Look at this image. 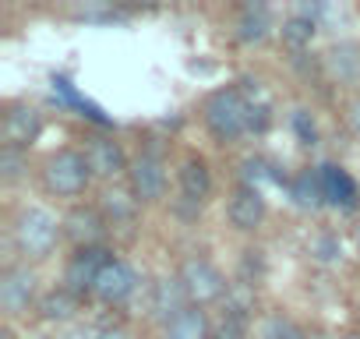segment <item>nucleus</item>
I'll use <instances>...</instances> for the list:
<instances>
[{"instance_id":"nucleus-1","label":"nucleus","mask_w":360,"mask_h":339,"mask_svg":"<svg viewBox=\"0 0 360 339\" xmlns=\"http://www.w3.org/2000/svg\"><path fill=\"white\" fill-rule=\"evenodd\" d=\"M251 110H255V103H248V96L237 85H226L205 99L202 117H205V127L219 141H237L240 134L251 131Z\"/></svg>"},{"instance_id":"nucleus-2","label":"nucleus","mask_w":360,"mask_h":339,"mask_svg":"<svg viewBox=\"0 0 360 339\" xmlns=\"http://www.w3.org/2000/svg\"><path fill=\"white\" fill-rule=\"evenodd\" d=\"M60 234H64V226L57 223V216L39 205L22 209L11 223V241H15L18 255H25V258H46L57 248Z\"/></svg>"},{"instance_id":"nucleus-3","label":"nucleus","mask_w":360,"mask_h":339,"mask_svg":"<svg viewBox=\"0 0 360 339\" xmlns=\"http://www.w3.org/2000/svg\"><path fill=\"white\" fill-rule=\"evenodd\" d=\"M89 181H92V166H89L85 152H78V148H60V152H53V155L46 159V166H43V184H46V191H53V195H60V198L82 195V191L89 188Z\"/></svg>"},{"instance_id":"nucleus-4","label":"nucleus","mask_w":360,"mask_h":339,"mask_svg":"<svg viewBox=\"0 0 360 339\" xmlns=\"http://www.w3.org/2000/svg\"><path fill=\"white\" fill-rule=\"evenodd\" d=\"M176 279L184 286L191 307H209V304L223 300L226 290H230V283L223 279V272L209 258H184L176 269Z\"/></svg>"},{"instance_id":"nucleus-5","label":"nucleus","mask_w":360,"mask_h":339,"mask_svg":"<svg viewBox=\"0 0 360 339\" xmlns=\"http://www.w3.org/2000/svg\"><path fill=\"white\" fill-rule=\"evenodd\" d=\"M36 290H39V279L29 265H8L0 272V311L8 318H18L25 314L36 300Z\"/></svg>"},{"instance_id":"nucleus-6","label":"nucleus","mask_w":360,"mask_h":339,"mask_svg":"<svg viewBox=\"0 0 360 339\" xmlns=\"http://www.w3.org/2000/svg\"><path fill=\"white\" fill-rule=\"evenodd\" d=\"M127 188L138 202H159L166 195V162L155 152H138L127 166Z\"/></svg>"},{"instance_id":"nucleus-7","label":"nucleus","mask_w":360,"mask_h":339,"mask_svg":"<svg viewBox=\"0 0 360 339\" xmlns=\"http://www.w3.org/2000/svg\"><path fill=\"white\" fill-rule=\"evenodd\" d=\"M106 262H110L106 248H78V251L71 255L68 269H64V286H68L71 293H78V297L92 293V290H96V279H99V272H103Z\"/></svg>"},{"instance_id":"nucleus-8","label":"nucleus","mask_w":360,"mask_h":339,"mask_svg":"<svg viewBox=\"0 0 360 339\" xmlns=\"http://www.w3.org/2000/svg\"><path fill=\"white\" fill-rule=\"evenodd\" d=\"M226 219L240 234L258 230L262 219H265V198H262V191L251 188V184H237L230 191V198H226Z\"/></svg>"},{"instance_id":"nucleus-9","label":"nucleus","mask_w":360,"mask_h":339,"mask_svg":"<svg viewBox=\"0 0 360 339\" xmlns=\"http://www.w3.org/2000/svg\"><path fill=\"white\" fill-rule=\"evenodd\" d=\"M60 226H64V237L68 241H75L78 248H103V237H106V216L99 212V209H92V205H75L64 219H60Z\"/></svg>"},{"instance_id":"nucleus-10","label":"nucleus","mask_w":360,"mask_h":339,"mask_svg":"<svg viewBox=\"0 0 360 339\" xmlns=\"http://www.w3.org/2000/svg\"><path fill=\"white\" fill-rule=\"evenodd\" d=\"M134 290H138V272H134L124 258H110V262L103 265V272H99L92 293H96L103 304H124Z\"/></svg>"},{"instance_id":"nucleus-11","label":"nucleus","mask_w":360,"mask_h":339,"mask_svg":"<svg viewBox=\"0 0 360 339\" xmlns=\"http://www.w3.org/2000/svg\"><path fill=\"white\" fill-rule=\"evenodd\" d=\"M43 134V113L36 106H11L4 113V124H0V138H4L8 148H29L36 138Z\"/></svg>"},{"instance_id":"nucleus-12","label":"nucleus","mask_w":360,"mask_h":339,"mask_svg":"<svg viewBox=\"0 0 360 339\" xmlns=\"http://www.w3.org/2000/svg\"><path fill=\"white\" fill-rule=\"evenodd\" d=\"M85 159L92 166V177H103V181H113L117 174H127V166H131L120 141H113L106 134H92L85 141Z\"/></svg>"},{"instance_id":"nucleus-13","label":"nucleus","mask_w":360,"mask_h":339,"mask_svg":"<svg viewBox=\"0 0 360 339\" xmlns=\"http://www.w3.org/2000/svg\"><path fill=\"white\" fill-rule=\"evenodd\" d=\"M188 307H191V300H188V293H184V286H180L176 276H162V279L152 283V293H148V314H152L155 321L169 325L176 314H184Z\"/></svg>"},{"instance_id":"nucleus-14","label":"nucleus","mask_w":360,"mask_h":339,"mask_svg":"<svg viewBox=\"0 0 360 339\" xmlns=\"http://www.w3.org/2000/svg\"><path fill=\"white\" fill-rule=\"evenodd\" d=\"M176 177H180V195H184L191 205H202V202L209 198V191H212V174H209L205 159L188 155Z\"/></svg>"},{"instance_id":"nucleus-15","label":"nucleus","mask_w":360,"mask_h":339,"mask_svg":"<svg viewBox=\"0 0 360 339\" xmlns=\"http://www.w3.org/2000/svg\"><path fill=\"white\" fill-rule=\"evenodd\" d=\"M138 198H134V191L131 188H120V184H106L103 191H99V212L106 216V223H131L134 216H138Z\"/></svg>"},{"instance_id":"nucleus-16","label":"nucleus","mask_w":360,"mask_h":339,"mask_svg":"<svg viewBox=\"0 0 360 339\" xmlns=\"http://www.w3.org/2000/svg\"><path fill=\"white\" fill-rule=\"evenodd\" d=\"M325 71L332 82H342V85L360 82V43H335L325 53Z\"/></svg>"},{"instance_id":"nucleus-17","label":"nucleus","mask_w":360,"mask_h":339,"mask_svg":"<svg viewBox=\"0 0 360 339\" xmlns=\"http://www.w3.org/2000/svg\"><path fill=\"white\" fill-rule=\"evenodd\" d=\"M162 339H212V321L202 307H188L169 325H162Z\"/></svg>"},{"instance_id":"nucleus-18","label":"nucleus","mask_w":360,"mask_h":339,"mask_svg":"<svg viewBox=\"0 0 360 339\" xmlns=\"http://www.w3.org/2000/svg\"><path fill=\"white\" fill-rule=\"evenodd\" d=\"M78 300H82L78 293H71L68 286H57V290H50V293H43V297H39L36 311H39V318H43V321L60 325V321H71V318H75Z\"/></svg>"},{"instance_id":"nucleus-19","label":"nucleus","mask_w":360,"mask_h":339,"mask_svg":"<svg viewBox=\"0 0 360 339\" xmlns=\"http://www.w3.org/2000/svg\"><path fill=\"white\" fill-rule=\"evenodd\" d=\"M290 195L300 209H321L325 205V184H321V170H304L293 177Z\"/></svg>"},{"instance_id":"nucleus-20","label":"nucleus","mask_w":360,"mask_h":339,"mask_svg":"<svg viewBox=\"0 0 360 339\" xmlns=\"http://www.w3.org/2000/svg\"><path fill=\"white\" fill-rule=\"evenodd\" d=\"M272 22H269V11L262 4H248L240 15H237V39L240 43H262L269 36Z\"/></svg>"},{"instance_id":"nucleus-21","label":"nucleus","mask_w":360,"mask_h":339,"mask_svg":"<svg viewBox=\"0 0 360 339\" xmlns=\"http://www.w3.org/2000/svg\"><path fill=\"white\" fill-rule=\"evenodd\" d=\"M321 184H325V198L342 202V205H356V188L339 166H321Z\"/></svg>"},{"instance_id":"nucleus-22","label":"nucleus","mask_w":360,"mask_h":339,"mask_svg":"<svg viewBox=\"0 0 360 339\" xmlns=\"http://www.w3.org/2000/svg\"><path fill=\"white\" fill-rule=\"evenodd\" d=\"M251 311H255V286H251L248 279L230 283V290H226V297H223V314H233V318H244V321H248Z\"/></svg>"},{"instance_id":"nucleus-23","label":"nucleus","mask_w":360,"mask_h":339,"mask_svg":"<svg viewBox=\"0 0 360 339\" xmlns=\"http://www.w3.org/2000/svg\"><path fill=\"white\" fill-rule=\"evenodd\" d=\"M314 18L311 15H304V11H297V15H290L286 22H283V43L286 46H293V50H300V46H307L311 39H314Z\"/></svg>"},{"instance_id":"nucleus-24","label":"nucleus","mask_w":360,"mask_h":339,"mask_svg":"<svg viewBox=\"0 0 360 339\" xmlns=\"http://www.w3.org/2000/svg\"><path fill=\"white\" fill-rule=\"evenodd\" d=\"M25 170H29V155L22 148H8V145H0V181L4 184H15L25 177Z\"/></svg>"},{"instance_id":"nucleus-25","label":"nucleus","mask_w":360,"mask_h":339,"mask_svg":"<svg viewBox=\"0 0 360 339\" xmlns=\"http://www.w3.org/2000/svg\"><path fill=\"white\" fill-rule=\"evenodd\" d=\"M258 335H262V339H304L307 332H304L297 321H290L286 314H269V318L262 321Z\"/></svg>"},{"instance_id":"nucleus-26","label":"nucleus","mask_w":360,"mask_h":339,"mask_svg":"<svg viewBox=\"0 0 360 339\" xmlns=\"http://www.w3.org/2000/svg\"><path fill=\"white\" fill-rule=\"evenodd\" d=\"M311 258L321 262V265H335V262H342V244H339V237H332V234H318V237L311 241Z\"/></svg>"},{"instance_id":"nucleus-27","label":"nucleus","mask_w":360,"mask_h":339,"mask_svg":"<svg viewBox=\"0 0 360 339\" xmlns=\"http://www.w3.org/2000/svg\"><path fill=\"white\" fill-rule=\"evenodd\" d=\"M244 335H248V321L244 318L223 314L219 321H212V339H244Z\"/></svg>"},{"instance_id":"nucleus-28","label":"nucleus","mask_w":360,"mask_h":339,"mask_svg":"<svg viewBox=\"0 0 360 339\" xmlns=\"http://www.w3.org/2000/svg\"><path fill=\"white\" fill-rule=\"evenodd\" d=\"M346 127L353 131V138H360V96L346 103Z\"/></svg>"},{"instance_id":"nucleus-29","label":"nucleus","mask_w":360,"mask_h":339,"mask_svg":"<svg viewBox=\"0 0 360 339\" xmlns=\"http://www.w3.org/2000/svg\"><path fill=\"white\" fill-rule=\"evenodd\" d=\"M99 339H127L124 328H99Z\"/></svg>"},{"instance_id":"nucleus-30","label":"nucleus","mask_w":360,"mask_h":339,"mask_svg":"<svg viewBox=\"0 0 360 339\" xmlns=\"http://www.w3.org/2000/svg\"><path fill=\"white\" fill-rule=\"evenodd\" d=\"M353 241H356V248H360V219H356V226H353Z\"/></svg>"},{"instance_id":"nucleus-31","label":"nucleus","mask_w":360,"mask_h":339,"mask_svg":"<svg viewBox=\"0 0 360 339\" xmlns=\"http://www.w3.org/2000/svg\"><path fill=\"white\" fill-rule=\"evenodd\" d=\"M0 339H15V332H11V328H4V332H0Z\"/></svg>"},{"instance_id":"nucleus-32","label":"nucleus","mask_w":360,"mask_h":339,"mask_svg":"<svg viewBox=\"0 0 360 339\" xmlns=\"http://www.w3.org/2000/svg\"><path fill=\"white\" fill-rule=\"evenodd\" d=\"M304 339H325V335H321V332H311V335H304Z\"/></svg>"},{"instance_id":"nucleus-33","label":"nucleus","mask_w":360,"mask_h":339,"mask_svg":"<svg viewBox=\"0 0 360 339\" xmlns=\"http://www.w3.org/2000/svg\"><path fill=\"white\" fill-rule=\"evenodd\" d=\"M342 339H360V335H342Z\"/></svg>"}]
</instances>
